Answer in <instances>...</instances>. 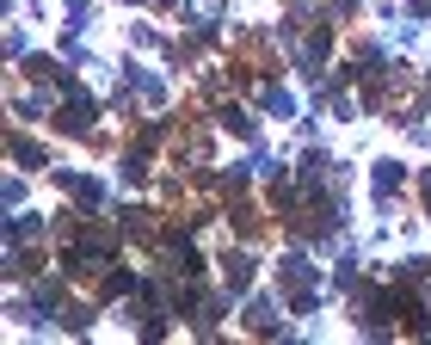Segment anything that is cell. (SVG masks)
<instances>
[{"label":"cell","mask_w":431,"mask_h":345,"mask_svg":"<svg viewBox=\"0 0 431 345\" xmlns=\"http://www.w3.org/2000/svg\"><path fill=\"white\" fill-rule=\"evenodd\" d=\"M376 185H382V191H394V185H400V167H394V161H382V167H376Z\"/></svg>","instance_id":"cell-1"}]
</instances>
